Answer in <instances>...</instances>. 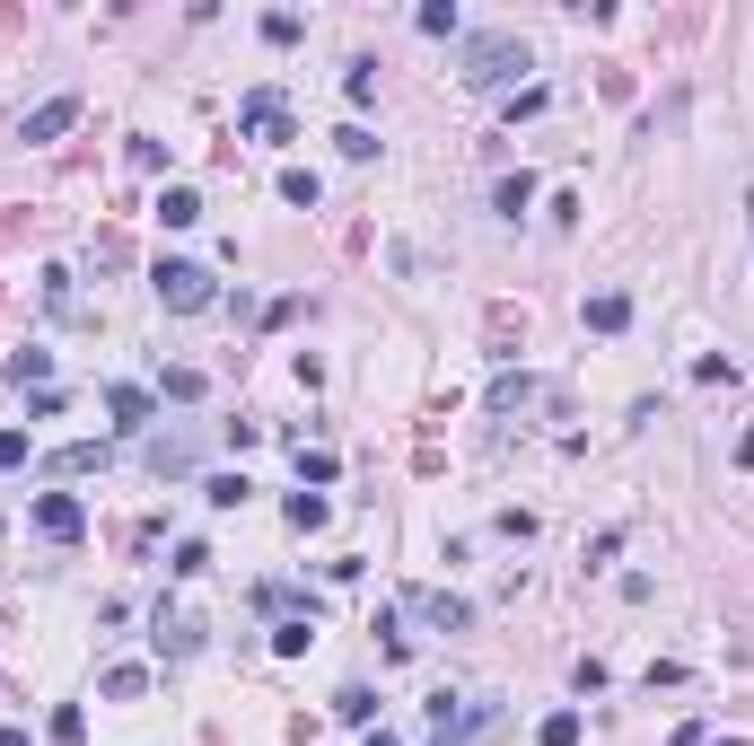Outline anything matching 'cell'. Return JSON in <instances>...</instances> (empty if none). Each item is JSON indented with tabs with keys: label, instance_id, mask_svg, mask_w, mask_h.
Segmentation results:
<instances>
[{
	"label": "cell",
	"instance_id": "cell-1",
	"mask_svg": "<svg viewBox=\"0 0 754 746\" xmlns=\"http://www.w3.org/2000/svg\"><path fill=\"white\" fill-rule=\"evenodd\" d=\"M517 71H535V53H526V35H465V80L474 89H517Z\"/></svg>",
	"mask_w": 754,
	"mask_h": 746
},
{
	"label": "cell",
	"instance_id": "cell-2",
	"mask_svg": "<svg viewBox=\"0 0 754 746\" xmlns=\"http://www.w3.org/2000/svg\"><path fill=\"white\" fill-rule=\"evenodd\" d=\"M149 290H158V308H176V317H193V308H211V299H220V281H211L202 263H158V272H149Z\"/></svg>",
	"mask_w": 754,
	"mask_h": 746
},
{
	"label": "cell",
	"instance_id": "cell-3",
	"mask_svg": "<svg viewBox=\"0 0 754 746\" xmlns=\"http://www.w3.org/2000/svg\"><path fill=\"white\" fill-rule=\"evenodd\" d=\"M238 132H254V141H281V132H290V106H281L272 89H254L247 106H238Z\"/></svg>",
	"mask_w": 754,
	"mask_h": 746
},
{
	"label": "cell",
	"instance_id": "cell-4",
	"mask_svg": "<svg viewBox=\"0 0 754 746\" xmlns=\"http://www.w3.org/2000/svg\"><path fill=\"white\" fill-rule=\"evenodd\" d=\"M35 527H44V536H62V545H71V536H80V527H88V509H80V500H71V493H44V500H35Z\"/></svg>",
	"mask_w": 754,
	"mask_h": 746
},
{
	"label": "cell",
	"instance_id": "cell-5",
	"mask_svg": "<svg viewBox=\"0 0 754 746\" xmlns=\"http://www.w3.org/2000/svg\"><path fill=\"white\" fill-rule=\"evenodd\" d=\"M412 615H430L439 632H465V623H474V607H465V598H448V589H412Z\"/></svg>",
	"mask_w": 754,
	"mask_h": 746
},
{
	"label": "cell",
	"instance_id": "cell-6",
	"mask_svg": "<svg viewBox=\"0 0 754 746\" xmlns=\"http://www.w3.org/2000/svg\"><path fill=\"white\" fill-rule=\"evenodd\" d=\"M71 124H80V97H44V106H35L18 132H27V141H62Z\"/></svg>",
	"mask_w": 754,
	"mask_h": 746
},
{
	"label": "cell",
	"instance_id": "cell-7",
	"mask_svg": "<svg viewBox=\"0 0 754 746\" xmlns=\"http://www.w3.org/2000/svg\"><path fill=\"white\" fill-rule=\"evenodd\" d=\"M149 641H158V659H193V650H202V623H193V615H158Z\"/></svg>",
	"mask_w": 754,
	"mask_h": 746
},
{
	"label": "cell",
	"instance_id": "cell-8",
	"mask_svg": "<svg viewBox=\"0 0 754 746\" xmlns=\"http://www.w3.org/2000/svg\"><path fill=\"white\" fill-rule=\"evenodd\" d=\"M158 220H167V229H193V220H202V194H193V185H167V194H158Z\"/></svg>",
	"mask_w": 754,
	"mask_h": 746
},
{
	"label": "cell",
	"instance_id": "cell-9",
	"mask_svg": "<svg viewBox=\"0 0 754 746\" xmlns=\"http://www.w3.org/2000/svg\"><path fill=\"white\" fill-rule=\"evenodd\" d=\"M588 325H597V334H624V325H631V299H624V290H597V299H588Z\"/></svg>",
	"mask_w": 754,
	"mask_h": 746
},
{
	"label": "cell",
	"instance_id": "cell-10",
	"mask_svg": "<svg viewBox=\"0 0 754 746\" xmlns=\"http://www.w3.org/2000/svg\"><path fill=\"white\" fill-rule=\"evenodd\" d=\"M334 712H343L352 729H369V721H377V694H369V685H343V694H334Z\"/></svg>",
	"mask_w": 754,
	"mask_h": 746
},
{
	"label": "cell",
	"instance_id": "cell-11",
	"mask_svg": "<svg viewBox=\"0 0 754 746\" xmlns=\"http://www.w3.org/2000/svg\"><path fill=\"white\" fill-rule=\"evenodd\" d=\"M106 413H115L124 431H140V422H149V395H140V386H115V395H106Z\"/></svg>",
	"mask_w": 754,
	"mask_h": 746
},
{
	"label": "cell",
	"instance_id": "cell-12",
	"mask_svg": "<svg viewBox=\"0 0 754 746\" xmlns=\"http://www.w3.org/2000/svg\"><path fill=\"white\" fill-rule=\"evenodd\" d=\"M88 466H106V448H97V439H80V448H62V457H53V475H88Z\"/></svg>",
	"mask_w": 754,
	"mask_h": 746
},
{
	"label": "cell",
	"instance_id": "cell-13",
	"mask_svg": "<svg viewBox=\"0 0 754 746\" xmlns=\"http://www.w3.org/2000/svg\"><path fill=\"white\" fill-rule=\"evenodd\" d=\"M343 466H334V448H299V484H334Z\"/></svg>",
	"mask_w": 754,
	"mask_h": 746
},
{
	"label": "cell",
	"instance_id": "cell-14",
	"mask_svg": "<svg viewBox=\"0 0 754 746\" xmlns=\"http://www.w3.org/2000/svg\"><path fill=\"white\" fill-rule=\"evenodd\" d=\"M343 97L369 106V97H377V62H352V71H343Z\"/></svg>",
	"mask_w": 754,
	"mask_h": 746
},
{
	"label": "cell",
	"instance_id": "cell-15",
	"mask_svg": "<svg viewBox=\"0 0 754 746\" xmlns=\"http://www.w3.org/2000/svg\"><path fill=\"white\" fill-rule=\"evenodd\" d=\"M492 203H501L509 220H517V211H526V203H535V176H501V194H492Z\"/></svg>",
	"mask_w": 754,
	"mask_h": 746
},
{
	"label": "cell",
	"instance_id": "cell-16",
	"mask_svg": "<svg viewBox=\"0 0 754 746\" xmlns=\"http://www.w3.org/2000/svg\"><path fill=\"white\" fill-rule=\"evenodd\" d=\"M140 685H149V667H106V703H132Z\"/></svg>",
	"mask_w": 754,
	"mask_h": 746
},
{
	"label": "cell",
	"instance_id": "cell-17",
	"mask_svg": "<svg viewBox=\"0 0 754 746\" xmlns=\"http://www.w3.org/2000/svg\"><path fill=\"white\" fill-rule=\"evenodd\" d=\"M9 377H18V386H44V377H53V352H18Z\"/></svg>",
	"mask_w": 754,
	"mask_h": 746
},
{
	"label": "cell",
	"instance_id": "cell-18",
	"mask_svg": "<svg viewBox=\"0 0 754 746\" xmlns=\"http://www.w3.org/2000/svg\"><path fill=\"white\" fill-rule=\"evenodd\" d=\"M526 395H535V377H526V370H517V377H501V386H492V413H517Z\"/></svg>",
	"mask_w": 754,
	"mask_h": 746
},
{
	"label": "cell",
	"instance_id": "cell-19",
	"mask_svg": "<svg viewBox=\"0 0 754 746\" xmlns=\"http://www.w3.org/2000/svg\"><path fill=\"white\" fill-rule=\"evenodd\" d=\"M535 746H579V712H553V721L535 729Z\"/></svg>",
	"mask_w": 754,
	"mask_h": 746
},
{
	"label": "cell",
	"instance_id": "cell-20",
	"mask_svg": "<svg viewBox=\"0 0 754 746\" xmlns=\"http://www.w3.org/2000/svg\"><path fill=\"white\" fill-rule=\"evenodd\" d=\"M88 738V721H80V703H62V712H53V746H80Z\"/></svg>",
	"mask_w": 754,
	"mask_h": 746
},
{
	"label": "cell",
	"instance_id": "cell-21",
	"mask_svg": "<svg viewBox=\"0 0 754 746\" xmlns=\"http://www.w3.org/2000/svg\"><path fill=\"white\" fill-rule=\"evenodd\" d=\"M290 527H325V493H290Z\"/></svg>",
	"mask_w": 754,
	"mask_h": 746
},
{
	"label": "cell",
	"instance_id": "cell-22",
	"mask_svg": "<svg viewBox=\"0 0 754 746\" xmlns=\"http://www.w3.org/2000/svg\"><path fill=\"white\" fill-rule=\"evenodd\" d=\"M202 500H220V509H238V500H247V475H211V484H202Z\"/></svg>",
	"mask_w": 754,
	"mask_h": 746
},
{
	"label": "cell",
	"instance_id": "cell-23",
	"mask_svg": "<svg viewBox=\"0 0 754 746\" xmlns=\"http://www.w3.org/2000/svg\"><path fill=\"white\" fill-rule=\"evenodd\" d=\"M281 194H290V203H299V211H307V203H316V194H325V185H316V176H307V167H290V176H281Z\"/></svg>",
	"mask_w": 754,
	"mask_h": 746
},
{
	"label": "cell",
	"instance_id": "cell-24",
	"mask_svg": "<svg viewBox=\"0 0 754 746\" xmlns=\"http://www.w3.org/2000/svg\"><path fill=\"white\" fill-rule=\"evenodd\" d=\"M176 580H193V571H211V545H176V562H167Z\"/></svg>",
	"mask_w": 754,
	"mask_h": 746
},
{
	"label": "cell",
	"instance_id": "cell-25",
	"mask_svg": "<svg viewBox=\"0 0 754 746\" xmlns=\"http://www.w3.org/2000/svg\"><path fill=\"white\" fill-rule=\"evenodd\" d=\"M167 395L176 404H202V370H167Z\"/></svg>",
	"mask_w": 754,
	"mask_h": 746
},
{
	"label": "cell",
	"instance_id": "cell-26",
	"mask_svg": "<svg viewBox=\"0 0 754 746\" xmlns=\"http://www.w3.org/2000/svg\"><path fill=\"white\" fill-rule=\"evenodd\" d=\"M0 466H27V431H0Z\"/></svg>",
	"mask_w": 754,
	"mask_h": 746
},
{
	"label": "cell",
	"instance_id": "cell-27",
	"mask_svg": "<svg viewBox=\"0 0 754 746\" xmlns=\"http://www.w3.org/2000/svg\"><path fill=\"white\" fill-rule=\"evenodd\" d=\"M0 746H27V729H0Z\"/></svg>",
	"mask_w": 754,
	"mask_h": 746
},
{
	"label": "cell",
	"instance_id": "cell-28",
	"mask_svg": "<svg viewBox=\"0 0 754 746\" xmlns=\"http://www.w3.org/2000/svg\"><path fill=\"white\" fill-rule=\"evenodd\" d=\"M369 746H404V738H386V729H369Z\"/></svg>",
	"mask_w": 754,
	"mask_h": 746
},
{
	"label": "cell",
	"instance_id": "cell-29",
	"mask_svg": "<svg viewBox=\"0 0 754 746\" xmlns=\"http://www.w3.org/2000/svg\"><path fill=\"white\" fill-rule=\"evenodd\" d=\"M746 229H754V194H746Z\"/></svg>",
	"mask_w": 754,
	"mask_h": 746
},
{
	"label": "cell",
	"instance_id": "cell-30",
	"mask_svg": "<svg viewBox=\"0 0 754 746\" xmlns=\"http://www.w3.org/2000/svg\"><path fill=\"white\" fill-rule=\"evenodd\" d=\"M439 746H457V738H439Z\"/></svg>",
	"mask_w": 754,
	"mask_h": 746
}]
</instances>
